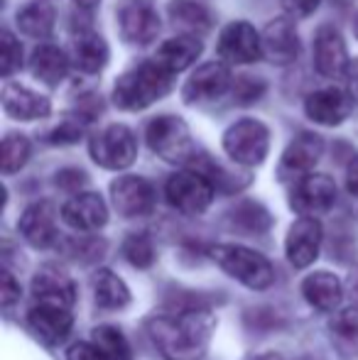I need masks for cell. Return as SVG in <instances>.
Returning <instances> with one entry per match:
<instances>
[{"mask_svg":"<svg viewBox=\"0 0 358 360\" xmlns=\"http://www.w3.org/2000/svg\"><path fill=\"white\" fill-rule=\"evenodd\" d=\"M216 331V314L209 309H184L174 316L153 319L148 333L165 360H201Z\"/></svg>","mask_w":358,"mask_h":360,"instance_id":"6da1fadb","label":"cell"},{"mask_svg":"<svg viewBox=\"0 0 358 360\" xmlns=\"http://www.w3.org/2000/svg\"><path fill=\"white\" fill-rule=\"evenodd\" d=\"M172 86L174 74L158 59H148L118 76L113 86V103L120 110H145L155 101L165 98Z\"/></svg>","mask_w":358,"mask_h":360,"instance_id":"7a4b0ae2","label":"cell"},{"mask_svg":"<svg viewBox=\"0 0 358 360\" xmlns=\"http://www.w3.org/2000/svg\"><path fill=\"white\" fill-rule=\"evenodd\" d=\"M209 257L234 280L255 292H265L275 282V267L263 252L243 245H214Z\"/></svg>","mask_w":358,"mask_h":360,"instance_id":"3957f363","label":"cell"},{"mask_svg":"<svg viewBox=\"0 0 358 360\" xmlns=\"http://www.w3.org/2000/svg\"><path fill=\"white\" fill-rule=\"evenodd\" d=\"M148 145L160 160L170 165H186L196 157L191 130L179 115H158L148 125Z\"/></svg>","mask_w":358,"mask_h":360,"instance_id":"277c9868","label":"cell"},{"mask_svg":"<svg viewBox=\"0 0 358 360\" xmlns=\"http://www.w3.org/2000/svg\"><path fill=\"white\" fill-rule=\"evenodd\" d=\"M224 152L243 167H258L265 162L270 150V130L258 118H241L224 133Z\"/></svg>","mask_w":358,"mask_h":360,"instance_id":"5b68a950","label":"cell"},{"mask_svg":"<svg viewBox=\"0 0 358 360\" xmlns=\"http://www.w3.org/2000/svg\"><path fill=\"white\" fill-rule=\"evenodd\" d=\"M214 194L216 184L199 169L177 172L170 176L167 186H165V196H167L170 206L186 216L204 214L214 201Z\"/></svg>","mask_w":358,"mask_h":360,"instance_id":"8992f818","label":"cell"},{"mask_svg":"<svg viewBox=\"0 0 358 360\" xmlns=\"http://www.w3.org/2000/svg\"><path fill=\"white\" fill-rule=\"evenodd\" d=\"M91 160L98 167L110 172L128 169L138 157V140L128 125H108L101 133H96L89 143Z\"/></svg>","mask_w":358,"mask_h":360,"instance_id":"52a82bcc","label":"cell"},{"mask_svg":"<svg viewBox=\"0 0 358 360\" xmlns=\"http://www.w3.org/2000/svg\"><path fill=\"white\" fill-rule=\"evenodd\" d=\"M216 52L226 64H255L263 59V37L250 22L236 20L221 30Z\"/></svg>","mask_w":358,"mask_h":360,"instance_id":"ba28073f","label":"cell"},{"mask_svg":"<svg viewBox=\"0 0 358 360\" xmlns=\"http://www.w3.org/2000/svg\"><path fill=\"white\" fill-rule=\"evenodd\" d=\"M321 223L317 221V216H300L290 226L285 238V255L295 270H305V267L314 265L321 250Z\"/></svg>","mask_w":358,"mask_h":360,"instance_id":"9c48e42d","label":"cell"},{"mask_svg":"<svg viewBox=\"0 0 358 360\" xmlns=\"http://www.w3.org/2000/svg\"><path fill=\"white\" fill-rule=\"evenodd\" d=\"M27 323L32 333L47 346H62L74 328V311L72 307L52 302H34L27 314Z\"/></svg>","mask_w":358,"mask_h":360,"instance_id":"30bf717a","label":"cell"},{"mask_svg":"<svg viewBox=\"0 0 358 360\" xmlns=\"http://www.w3.org/2000/svg\"><path fill=\"white\" fill-rule=\"evenodd\" d=\"M231 86H234V79H231V72L226 64L206 62L189 76V81L181 89V98L189 105L214 103V101L224 98L229 94Z\"/></svg>","mask_w":358,"mask_h":360,"instance_id":"8fae6325","label":"cell"},{"mask_svg":"<svg viewBox=\"0 0 358 360\" xmlns=\"http://www.w3.org/2000/svg\"><path fill=\"white\" fill-rule=\"evenodd\" d=\"M115 15H118L120 34L128 44L145 47V44L155 42V37L160 34L158 10L145 0H123Z\"/></svg>","mask_w":358,"mask_h":360,"instance_id":"7c38bea8","label":"cell"},{"mask_svg":"<svg viewBox=\"0 0 358 360\" xmlns=\"http://www.w3.org/2000/svg\"><path fill=\"white\" fill-rule=\"evenodd\" d=\"M324 155V140L314 133H300L282 152L277 176L280 181H297L302 176L312 174L317 162Z\"/></svg>","mask_w":358,"mask_h":360,"instance_id":"4fadbf2b","label":"cell"},{"mask_svg":"<svg viewBox=\"0 0 358 360\" xmlns=\"http://www.w3.org/2000/svg\"><path fill=\"white\" fill-rule=\"evenodd\" d=\"M336 201V184L326 174H307L295 181L290 194V206L300 216H319L329 211Z\"/></svg>","mask_w":358,"mask_h":360,"instance_id":"5bb4252c","label":"cell"},{"mask_svg":"<svg viewBox=\"0 0 358 360\" xmlns=\"http://www.w3.org/2000/svg\"><path fill=\"white\" fill-rule=\"evenodd\" d=\"M314 67L326 79H346L351 69L349 49L341 32L331 25H321L314 34Z\"/></svg>","mask_w":358,"mask_h":360,"instance_id":"9a60e30c","label":"cell"},{"mask_svg":"<svg viewBox=\"0 0 358 360\" xmlns=\"http://www.w3.org/2000/svg\"><path fill=\"white\" fill-rule=\"evenodd\" d=\"M110 201L125 218L148 216L155 209V186L145 176L125 174L110 184Z\"/></svg>","mask_w":358,"mask_h":360,"instance_id":"2e32d148","label":"cell"},{"mask_svg":"<svg viewBox=\"0 0 358 360\" xmlns=\"http://www.w3.org/2000/svg\"><path fill=\"white\" fill-rule=\"evenodd\" d=\"M18 228L25 240L37 250H49L59 243L57 211L49 201H37V204L27 206L20 216Z\"/></svg>","mask_w":358,"mask_h":360,"instance_id":"e0dca14e","label":"cell"},{"mask_svg":"<svg viewBox=\"0 0 358 360\" xmlns=\"http://www.w3.org/2000/svg\"><path fill=\"white\" fill-rule=\"evenodd\" d=\"M354 110V94H346L339 86H329V89H319L314 94L307 96L305 101V113L309 120L319 125H341Z\"/></svg>","mask_w":358,"mask_h":360,"instance_id":"ac0fdd59","label":"cell"},{"mask_svg":"<svg viewBox=\"0 0 358 360\" xmlns=\"http://www.w3.org/2000/svg\"><path fill=\"white\" fill-rule=\"evenodd\" d=\"M62 221L79 233L101 231L108 223V209H106V201L98 194L82 191V194H74L62 206Z\"/></svg>","mask_w":358,"mask_h":360,"instance_id":"d6986e66","label":"cell"},{"mask_svg":"<svg viewBox=\"0 0 358 360\" xmlns=\"http://www.w3.org/2000/svg\"><path fill=\"white\" fill-rule=\"evenodd\" d=\"M260 37H263V57L270 64L287 67L300 54V37H297V30L292 20L287 18L272 20V22L265 25Z\"/></svg>","mask_w":358,"mask_h":360,"instance_id":"ffe728a7","label":"cell"},{"mask_svg":"<svg viewBox=\"0 0 358 360\" xmlns=\"http://www.w3.org/2000/svg\"><path fill=\"white\" fill-rule=\"evenodd\" d=\"M0 98H3L5 113L15 120H42L52 113V103L47 96L37 94L23 84H13V81L3 86Z\"/></svg>","mask_w":358,"mask_h":360,"instance_id":"44dd1931","label":"cell"},{"mask_svg":"<svg viewBox=\"0 0 358 360\" xmlns=\"http://www.w3.org/2000/svg\"><path fill=\"white\" fill-rule=\"evenodd\" d=\"M32 299L34 302H52L74 307L77 304V285L64 270L54 265L39 267V272L32 277Z\"/></svg>","mask_w":358,"mask_h":360,"instance_id":"7402d4cb","label":"cell"},{"mask_svg":"<svg viewBox=\"0 0 358 360\" xmlns=\"http://www.w3.org/2000/svg\"><path fill=\"white\" fill-rule=\"evenodd\" d=\"M108 44L101 34L91 32V30H82L72 42V62L79 72L84 74H98L108 64Z\"/></svg>","mask_w":358,"mask_h":360,"instance_id":"603a6c76","label":"cell"},{"mask_svg":"<svg viewBox=\"0 0 358 360\" xmlns=\"http://www.w3.org/2000/svg\"><path fill=\"white\" fill-rule=\"evenodd\" d=\"M302 294L319 311H336L344 302V285L334 272H314L302 282Z\"/></svg>","mask_w":358,"mask_h":360,"instance_id":"cb8c5ba5","label":"cell"},{"mask_svg":"<svg viewBox=\"0 0 358 360\" xmlns=\"http://www.w3.org/2000/svg\"><path fill=\"white\" fill-rule=\"evenodd\" d=\"M204 44L199 42V37L194 34H177V37L167 39L162 47L158 49L155 59L162 64L165 69H170L172 74H179L184 69H189L191 64L199 59Z\"/></svg>","mask_w":358,"mask_h":360,"instance_id":"d4e9b609","label":"cell"},{"mask_svg":"<svg viewBox=\"0 0 358 360\" xmlns=\"http://www.w3.org/2000/svg\"><path fill=\"white\" fill-rule=\"evenodd\" d=\"M69 62H72V59H69L62 49L44 42V44H39V47H34L32 57H30V69H32L34 79H39L42 84L59 86L69 72Z\"/></svg>","mask_w":358,"mask_h":360,"instance_id":"484cf974","label":"cell"},{"mask_svg":"<svg viewBox=\"0 0 358 360\" xmlns=\"http://www.w3.org/2000/svg\"><path fill=\"white\" fill-rule=\"evenodd\" d=\"M167 18L177 30L184 34H194V37H201L211 30L209 10L196 0H170Z\"/></svg>","mask_w":358,"mask_h":360,"instance_id":"4316f807","label":"cell"},{"mask_svg":"<svg viewBox=\"0 0 358 360\" xmlns=\"http://www.w3.org/2000/svg\"><path fill=\"white\" fill-rule=\"evenodd\" d=\"M94 299L101 309H125L130 304V289L115 272L98 270L94 275Z\"/></svg>","mask_w":358,"mask_h":360,"instance_id":"83f0119b","label":"cell"},{"mask_svg":"<svg viewBox=\"0 0 358 360\" xmlns=\"http://www.w3.org/2000/svg\"><path fill=\"white\" fill-rule=\"evenodd\" d=\"M18 27L27 37L47 39L54 32V8L49 3H30L18 13Z\"/></svg>","mask_w":358,"mask_h":360,"instance_id":"f1b7e54d","label":"cell"},{"mask_svg":"<svg viewBox=\"0 0 358 360\" xmlns=\"http://www.w3.org/2000/svg\"><path fill=\"white\" fill-rule=\"evenodd\" d=\"M91 341L101 348L110 360H130V346L128 338L120 328L110 326V323H101L91 331Z\"/></svg>","mask_w":358,"mask_h":360,"instance_id":"f546056e","label":"cell"},{"mask_svg":"<svg viewBox=\"0 0 358 360\" xmlns=\"http://www.w3.org/2000/svg\"><path fill=\"white\" fill-rule=\"evenodd\" d=\"M30 150H32V147H30V140L25 138V135H18V133L5 135L3 160H0V165H3V174H15V172L23 169L30 160Z\"/></svg>","mask_w":358,"mask_h":360,"instance_id":"4dcf8cb0","label":"cell"},{"mask_svg":"<svg viewBox=\"0 0 358 360\" xmlns=\"http://www.w3.org/2000/svg\"><path fill=\"white\" fill-rule=\"evenodd\" d=\"M123 255L133 267L148 270L155 262V243L150 240V236H145V233H133V236L125 238Z\"/></svg>","mask_w":358,"mask_h":360,"instance_id":"1f68e13d","label":"cell"},{"mask_svg":"<svg viewBox=\"0 0 358 360\" xmlns=\"http://www.w3.org/2000/svg\"><path fill=\"white\" fill-rule=\"evenodd\" d=\"M0 44H3V62H0V72L5 79H10L20 67H23V47H20L18 37H15L10 30L0 32Z\"/></svg>","mask_w":358,"mask_h":360,"instance_id":"d6a6232c","label":"cell"},{"mask_svg":"<svg viewBox=\"0 0 358 360\" xmlns=\"http://www.w3.org/2000/svg\"><path fill=\"white\" fill-rule=\"evenodd\" d=\"M84 125H87V120L79 118V115L64 120V123H59V128L54 130L52 135H49V143H54V145H72V143H77V140L84 135Z\"/></svg>","mask_w":358,"mask_h":360,"instance_id":"836d02e7","label":"cell"},{"mask_svg":"<svg viewBox=\"0 0 358 360\" xmlns=\"http://www.w3.org/2000/svg\"><path fill=\"white\" fill-rule=\"evenodd\" d=\"M263 94H265L263 81L248 79V76H243V79H236L234 96H236V101H238V103H253V101H258Z\"/></svg>","mask_w":358,"mask_h":360,"instance_id":"e575fe53","label":"cell"},{"mask_svg":"<svg viewBox=\"0 0 358 360\" xmlns=\"http://www.w3.org/2000/svg\"><path fill=\"white\" fill-rule=\"evenodd\" d=\"M67 358H69V360H110L103 351H101L98 346H96L94 341L74 343V346L69 348Z\"/></svg>","mask_w":358,"mask_h":360,"instance_id":"d590c367","label":"cell"},{"mask_svg":"<svg viewBox=\"0 0 358 360\" xmlns=\"http://www.w3.org/2000/svg\"><path fill=\"white\" fill-rule=\"evenodd\" d=\"M0 292H3V307L13 309L20 302V282L13 277V272L5 267L3 270V282H0Z\"/></svg>","mask_w":358,"mask_h":360,"instance_id":"8d00e7d4","label":"cell"},{"mask_svg":"<svg viewBox=\"0 0 358 360\" xmlns=\"http://www.w3.org/2000/svg\"><path fill=\"white\" fill-rule=\"evenodd\" d=\"M324 0H282V8L290 18H309Z\"/></svg>","mask_w":358,"mask_h":360,"instance_id":"74e56055","label":"cell"},{"mask_svg":"<svg viewBox=\"0 0 358 360\" xmlns=\"http://www.w3.org/2000/svg\"><path fill=\"white\" fill-rule=\"evenodd\" d=\"M346 186L354 196H358V155L346 167Z\"/></svg>","mask_w":358,"mask_h":360,"instance_id":"f35d334b","label":"cell"},{"mask_svg":"<svg viewBox=\"0 0 358 360\" xmlns=\"http://www.w3.org/2000/svg\"><path fill=\"white\" fill-rule=\"evenodd\" d=\"M346 79H349L351 94L358 98V59H356V62H351V69H349V76H346Z\"/></svg>","mask_w":358,"mask_h":360,"instance_id":"ab89813d","label":"cell"},{"mask_svg":"<svg viewBox=\"0 0 358 360\" xmlns=\"http://www.w3.org/2000/svg\"><path fill=\"white\" fill-rule=\"evenodd\" d=\"M74 3H77L82 10H91V8H96V5H98L101 0H74Z\"/></svg>","mask_w":358,"mask_h":360,"instance_id":"60d3db41","label":"cell"},{"mask_svg":"<svg viewBox=\"0 0 358 360\" xmlns=\"http://www.w3.org/2000/svg\"><path fill=\"white\" fill-rule=\"evenodd\" d=\"M356 37H358V15H356Z\"/></svg>","mask_w":358,"mask_h":360,"instance_id":"b9f144b4","label":"cell"},{"mask_svg":"<svg viewBox=\"0 0 358 360\" xmlns=\"http://www.w3.org/2000/svg\"><path fill=\"white\" fill-rule=\"evenodd\" d=\"M356 297H358V280H356Z\"/></svg>","mask_w":358,"mask_h":360,"instance_id":"7bdbcfd3","label":"cell"}]
</instances>
